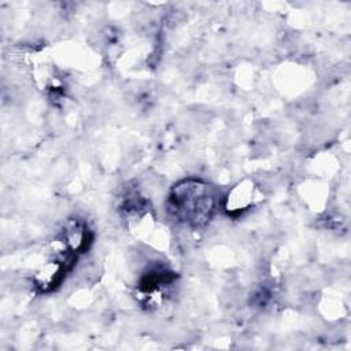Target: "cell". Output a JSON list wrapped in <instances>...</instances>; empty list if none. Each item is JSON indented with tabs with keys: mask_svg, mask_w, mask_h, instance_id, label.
I'll list each match as a JSON object with an SVG mask.
<instances>
[{
	"mask_svg": "<svg viewBox=\"0 0 351 351\" xmlns=\"http://www.w3.org/2000/svg\"><path fill=\"white\" fill-rule=\"evenodd\" d=\"M217 196L211 185L202 181H184L173 189L170 210L180 221L200 226L213 217Z\"/></svg>",
	"mask_w": 351,
	"mask_h": 351,
	"instance_id": "cell-1",
	"label": "cell"
}]
</instances>
